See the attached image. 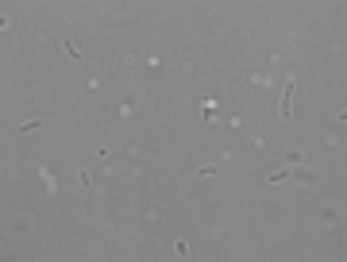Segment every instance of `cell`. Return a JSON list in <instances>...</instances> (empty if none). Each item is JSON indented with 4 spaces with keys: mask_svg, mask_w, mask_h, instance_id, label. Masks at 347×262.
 Masks as SVG:
<instances>
[{
    "mask_svg": "<svg viewBox=\"0 0 347 262\" xmlns=\"http://www.w3.org/2000/svg\"><path fill=\"white\" fill-rule=\"evenodd\" d=\"M289 108H293V85H286V96H282V120H289Z\"/></svg>",
    "mask_w": 347,
    "mask_h": 262,
    "instance_id": "obj_1",
    "label": "cell"
}]
</instances>
